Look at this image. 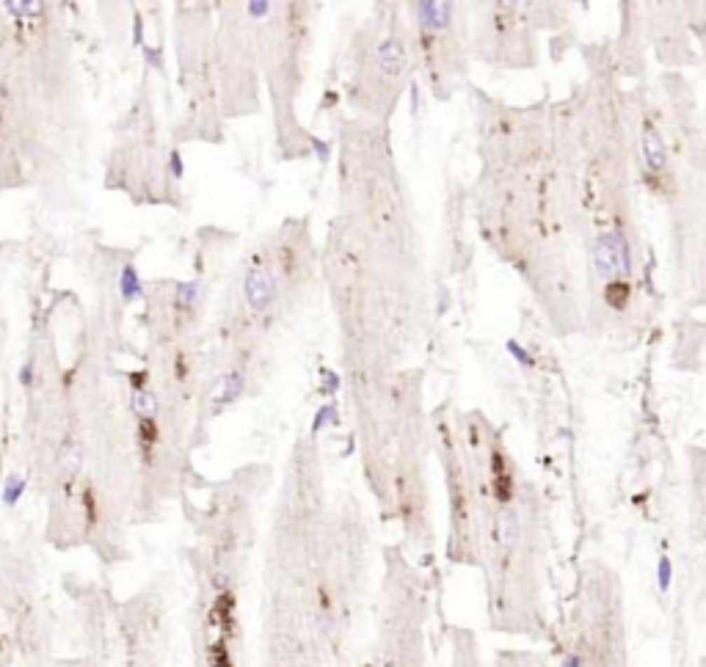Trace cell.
Instances as JSON below:
<instances>
[{
  "label": "cell",
  "instance_id": "obj_10",
  "mask_svg": "<svg viewBox=\"0 0 706 667\" xmlns=\"http://www.w3.org/2000/svg\"><path fill=\"white\" fill-rule=\"evenodd\" d=\"M132 408H135V414H138L141 419H155V414H158V398H155L149 389L135 392V395H132Z\"/></svg>",
  "mask_w": 706,
  "mask_h": 667
},
{
  "label": "cell",
  "instance_id": "obj_17",
  "mask_svg": "<svg viewBox=\"0 0 706 667\" xmlns=\"http://www.w3.org/2000/svg\"><path fill=\"white\" fill-rule=\"evenodd\" d=\"M169 166H172V174H174L176 179H182V174H185V166H182V155H179V152H172Z\"/></svg>",
  "mask_w": 706,
  "mask_h": 667
},
{
  "label": "cell",
  "instance_id": "obj_6",
  "mask_svg": "<svg viewBox=\"0 0 706 667\" xmlns=\"http://www.w3.org/2000/svg\"><path fill=\"white\" fill-rule=\"evenodd\" d=\"M119 293H122L125 301H135V298L144 295V281H141L138 270L132 265H125L122 273H119Z\"/></svg>",
  "mask_w": 706,
  "mask_h": 667
},
{
  "label": "cell",
  "instance_id": "obj_1",
  "mask_svg": "<svg viewBox=\"0 0 706 667\" xmlns=\"http://www.w3.org/2000/svg\"><path fill=\"white\" fill-rule=\"evenodd\" d=\"M593 260H596V270H599L604 279L626 276V273H629V246H626L623 234H618V232H604V234L596 240Z\"/></svg>",
  "mask_w": 706,
  "mask_h": 667
},
{
  "label": "cell",
  "instance_id": "obj_19",
  "mask_svg": "<svg viewBox=\"0 0 706 667\" xmlns=\"http://www.w3.org/2000/svg\"><path fill=\"white\" fill-rule=\"evenodd\" d=\"M249 14L251 17H265L268 14V3H249Z\"/></svg>",
  "mask_w": 706,
  "mask_h": 667
},
{
  "label": "cell",
  "instance_id": "obj_12",
  "mask_svg": "<svg viewBox=\"0 0 706 667\" xmlns=\"http://www.w3.org/2000/svg\"><path fill=\"white\" fill-rule=\"evenodd\" d=\"M3 8L11 14V17H31V14H39V8H42V3H36V0H3Z\"/></svg>",
  "mask_w": 706,
  "mask_h": 667
},
{
  "label": "cell",
  "instance_id": "obj_9",
  "mask_svg": "<svg viewBox=\"0 0 706 667\" xmlns=\"http://www.w3.org/2000/svg\"><path fill=\"white\" fill-rule=\"evenodd\" d=\"M155 442H158V425H155V419H138V444L144 449L146 461H149V452L155 449Z\"/></svg>",
  "mask_w": 706,
  "mask_h": 667
},
{
  "label": "cell",
  "instance_id": "obj_3",
  "mask_svg": "<svg viewBox=\"0 0 706 667\" xmlns=\"http://www.w3.org/2000/svg\"><path fill=\"white\" fill-rule=\"evenodd\" d=\"M643 160L651 171H662L667 163V152H665V143L657 135V130H646V135H643Z\"/></svg>",
  "mask_w": 706,
  "mask_h": 667
},
{
  "label": "cell",
  "instance_id": "obj_5",
  "mask_svg": "<svg viewBox=\"0 0 706 667\" xmlns=\"http://www.w3.org/2000/svg\"><path fill=\"white\" fill-rule=\"evenodd\" d=\"M403 47L400 42L395 39H387L381 50H378V66H381V72H387V75H397L400 72V66H403Z\"/></svg>",
  "mask_w": 706,
  "mask_h": 667
},
{
  "label": "cell",
  "instance_id": "obj_16",
  "mask_svg": "<svg viewBox=\"0 0 706 667\" xmlns=\"http://www.w3.org/2000/svg\"><path fill=\"white\" fill-rule=\"evenodd\" d=\"M17 378H20V384H22V386H34V378H36V364H34V361H22V367H20Z\"/></svg>",
  "mask_w": 706,
  "mask_h": 667
},
{
  "label": "cell",
  "instance_id": "obj_21",
  "mask_svg": "<svg viewBox=\"0 0 706 667\" xmlns=\"http://www.w3.org/2000/svg\"><path fill=\"white\" fill-rule=\"evenodd\" d=\"M560 667H582V659H579L576 654H572V657H566V659L560 662Z\"/></svg>",
  "mask_w": 706,
  "mask_h": 667
},
{
  "label": "cell",
  "instance_id": "obj_4",
  "mask_svg": "<svg viewBox=\"0 0 706 667\" xmlns=\"http://www.w3.org/2000/svg\"><path fill=\"white\" fill-rule=\"evenodd\" d=\"M417 17L428 28H447V22H450V6L447 3H417Z\"/></svg>",
  "mask_w": 706,
  "mask_h": 667
},
{
  "label": "cell",
  "instance_id": "obj_7",
  "mask_svg": "<svg viewBox=\"0 0 706 667\" xmlns=\"http://www.w3.org/2000/svg\"><path fill=\"white\" fill-rule=\"evenodd\" d=\"M25 489H28V480H25L22 475H8V477H6V483H3V489H0V499H3V505H6V507H14V505L22 499Z\"/></svg>",
  "mask_w": 706,
  "mask_h": 667
},
{
  "label": "cell",
  "instance_id": "obj_20",
  "mask_svg": "<svg viewBox=\"0 0 706 667\" xmlns=\"http://www.w3.org/2000/svg\"><path fill=\"white\" fill-rule=\"evenodd\" d=\"M138 47H144V25H141V17L135 14V39H132Z\"/></svg>",
  "mask_w": 706,
  "mask_h": 667
},
{
  "label": "cell",
  "instance_id": "obj_2",
  "mask_svg": "<svg viewBox=\"0 0 706 667\" xmlns=\"http://www.w3.org/2000/svg\"><path fill=\"white\" fill-rule=\"evenodd\" d=\"M246 301L254 311H265L276 301V281H273V276L268 270H263V267L249 270V276H246Z\"/></svg>",
  "mask_w": 706,
  "mask_h": 667
},
{
  "label": "cell",
  "instance_id": "obj_8",
  "mask_svg": "<svg viewBox=\"0 0 706 667\" xmlns=\"http://www.w3.org/2000/svg\"><path fill=\"white\" fill-rule=\"evenodd\" d=\"M207 665L210 667H235L226 637H219V640H213V643H210V648H207Z\"/></svg>",
  "mask_w": 706,
  "mask_h": 667
},
{
  "label": "cell",
  "instance_id": "obj_18",
  "mask_svg": "<svg viewBox=\"0 0 706 667\" xmlns=\"http://www.w3.org/2000/svg\"><path fill=\"white\" fill-rule=\"evenodd\" d=\"M144 55H146V61H149L152 66H158V69L163 66V64H160V50H152V47H144Z\"/></svg>",
  "mask_w": 706,
  "mask_h": 667
},
{
  "label": "cell",
  "instance_id": "obj_11",
  "mask_svg": "<svg viewBox=\"0 0 706 667\" xmlns=\"http://www.w3.org/2000/svg\"><path fill=\"white\" fill-rule=\"evenodd\" d=\"M196 301H199V281L176 284V307L179 309H191Z\"/></svg>",
  "mask_w": 706,
  "mask_h": 667
},
{
  "label": "cell",
  "instance_id": "obj_14",
  "mask_svg": "<svg viewBox=\"0 0 706 667\" xmlns=\"http://www.w3.org/2000/svg\"><path fill=\"white\" fill-rule=\"evenodd\" d=\"M240 392H243V375H240V372H229V375L223 378V395H221V402H232Z\"/></svg>",
  "mask_w": 706,
  "mask_h": 667
},
{
  "label": "cell",
  "instance_id": "obj_13",
  "mask_svg": "<svg viewBox=\"0 0 706 667\" xmlns=\"http://www.w3.org/2000/svg\"><path fill=\"white\" fill-rule=\"evenodd\" d=\"M604 295H607V301L621 309V307H626V301H629V284L626 281H610L607 284V290H604Z\"/></svg>",
  "mask_w": 706,
  "mask_h": 667
},
{
  "label": "cell",
  "instance_id": "obj_15",
  "mask_svg": "<svg viewBox=\"0 0 706 667\" xmlns=\"http://www.w3.org/2000/svg\"><path fill=\"white\" fill-rule=\"evenodd\" d=\"M657 579H660V590H667V587H670V582H673V566H670V560H667V557H662L660 560Z\"/></svg>",
  "mask_w": 706,
  "mask_h": 667
}]
</instances>
